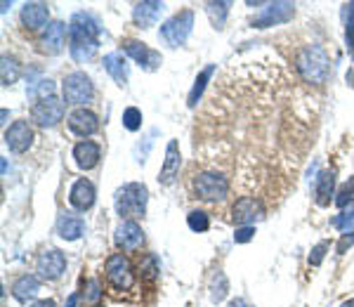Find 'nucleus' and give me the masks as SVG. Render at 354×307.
<instances>
[{
    "label": "nucleus",
    "mask_w": 354,
    "mask_h": 307,
    "mask_svg": "<svg viewBox=\"0 0 354 307\" xmlns=\"http://www.w3.org/2000/svg\"><path fill=\"white\" fill-rule=\"evenodd\" d=\"M262 62L243 69L232 66L215 88L208 109L196 123L194 149L213 168L232 170L243 178L245 163H253L250 187L262 178H293L302 156L310 149L312 113L310 100L302 97L274 66L265 76Z\"/></svg>",
    "instance_id": "f257e3e1"
},
{
    "label": "nucleus",
    "mask_w": 354,
    "mask_h": 307,
    "mask_svg": "<svg viewBox=\"0 0 354 307\" xmlns=\"http://www.w3.org/2000/svg\"><path fill=\"white\" fill-rule=\"evenodd\" d=\"M100 48V24L93 15L76 12L68 24V53L78 64L90 62Z\"/></svg>",
    "instance_id": "f03ea898"
},
{
    "label": "nucleus",
    "mask_w": 354,
    "mask_h": 307,
    "mask_svg": "<svg viewBox=\"0 0 354 307\" xmlns=\"http://www.w3.org/2000/svg\"><path fill=\"white\" fill-rule=\"evenodd\" d=\"M295 69L305 83L322 85L330 76V59L322 45H307L295 57Z\"/></svg>",
    "instance_id": "7ed1b4c3"
},
{
    "label": "nucleus",
    "mask_w": 354,
    "mask_h": 307,
    "mask_svg": "<svg viewBox=\"0 0 354 307\" xmlns=\"http://www.w3.org/2000/svg\"><path fill=\"white\" fill-rule=\"evenodd\" d=\"M230 189H232V182L220 170H201L192 180L194 196L201 198V201H210V203L225 201Z\"/></svg>",
    "instance_id": "20e7f679"
},
{
    "label": "nucleus",
    "mask_w": 354,
    "mask_h": 307,
    "mask_svg": "<svg viewBox=\"0 0 354 307\" xmlns=\"http://www.w3.org/2000/svg\"><path fill=\"white\" fill-rule=\"evenodd\" d=\"M147 201H149V192H147V187L140 185V182H128L121 189H116V196H113L116 213L121 215L123 220L142 218L147 210Z\"/></svg>",
    "instance_id": "39448f33"
},
{
    "label": "nucleus",
    "mask_w": 354,
    "mask_h": 307,
    "mask_svg": "<svg viewBox=\"0 0 354 307\" xmlns=\"http://www.w3.org/2000/svg\"><path fill=\"white\" fill-rule=\"evenodd\" d=\"M192 26H194V12L192 10H182V12H177L175 17H170V19L165 21L161 26V31H158V36H161V41L165 45H170V48H180V45H185L187 38H189Z\"/></svg>",
    "instance_id": "423d86ee"
},
{
    "label": "nucleus",
    "mask_w": 354,
    "mask_h": 307,
    "mask_svg": "<svg viewBox=\"0 0 354 307\" xmlns=\"http://www.w3.org/2000/svg\"><path fill=\"white\" fill-rule=\"evenodd\" d=\"M93 97H95V88L83 71H73L64 78V102L66 104L83 106V104H88V102H93Z\"/></svg>",
    "instance_id": "0eeeda50"
},
{
    "label": "nucleus",
    "mask_w": 354,
    "mask_h": 307,
    "mask_svg": "<svg viewBox=\"0 0 354 307\" xmlns=\"http://www.w3.org/2000/svg\"><path fill=\"white\" fill-rule=\"evenodd\" d=\"M106 279H109V283L116 291H130L133 288L135 283L133 267H130V260L123 253H113L106 260Z\"/></svg>",
    "instance_id": "6e6552de"
},
{
    "label": "nucleus",
    "mask_w": 354,
    "mask_h": 307,
    "mask_svg": "<svg viewBox=\"0 0 354 307\" xmlns=\"http://www.w3.org/2000/svg\"><path fill=\"white\" fill-rule=\"evenodd\" d=\"M265 213H267V208L260 196H241L234 203V210H232L236 227H253L258 220L265 218Z\"/></svg>",
    "instance_id": "1a4fd4ad"
},
{
    "label": "nucleus",
    "mask_w": 354,
    "mask_h": 307,
    "mask_svg": "<svg viewBox=\"0 0 354 307\" xmlns=\"http://www.w3.org/2000/svg\"><path fill=\"white\" fill-rule=\"evenodd\" d=\"M31 118L36 126L41 128H55L57 123L64 118V104L55 97H45V100H38L36 104L31 106Z\"/></svg>",
    "instance_id": "9d476101"
},
{
    "label": "nucleus",
    "mask_w": 354,
    "mask_h": 307,
    "mask_svg": "<svg viewBox=\"0 0 354 307\" xmlns=\"http://www.w3.org/2000/svg\"><path fill=\"white\" fill-rule=\"evenodd\" d=\"M295 5L293 3H267V8L253 19V26L255 28H267V26H277V24H283V21L293 19V12H295Z\"/></svg>",
    "instance_id": "9b49d317"
},
{
    "label": "nucleus",
    "mask_w": 354,
    "mask_h": 307,
    "mask_svg": "<svg viewBox=\"0 0 354 307\" xmlns=\"http://www.w3.org/2000/svg\"><path fill=\"white\" fill-rule=\"evenodd\" d=\"M64 270H66V258H64V253L57 251V248H48V251H43L38 255L36 272L43 279H48V281L59 279V277L64 275Z\"/></svg>",
    "instance_id": "f8f14e48"
},
{
    "label": "nucleus",
    "mask_w": 354,
    "mask_h": 307,
    "mask_svg": "<svg viewBox=\"0 0 354 307\" xmlns=\"http://www.w3.org/2000/svg\"><path fill=\"white\" fill-rule=\"evenodd\" d=\"M33 142V130L26 121H15L5 130V145L12 154H24Z\"/></svg>",
    "instance_id": "ddd939ff"
},
{
    "label": "nucleus",
    "mask_w": 354,
    "mask_h": 307,
    "mask_svg": "<svg viewBox=\"0 0 354 307\" xmlns=\"http://www.w3.org/2000/svg\"><path fill=\"white\" fill-rule=\"evenodd\" d=\"M123 53L128 57H133L137 64L147 71L158 69V64H161V55H158L156 50L147 48V45L140 41H123Z\"/></svg>",
    "instance_id": "4468645a"
},
{
    "label": "nucleus",
    "mask_w": 354,
    "mask_h": 307,
    "mask_svg": "<svg viewBox=\"0 0 354 307\" xmlns=\"http://www.w3.org/2000/svg\"><path fill=\"white\" fill-rule=\"evenodd\" d=\"M145 243V232L135 220H123L116 227V246L123 251H137V248Z\"/></svg>",
    "instance_id": "2eb2a0df"
},
{
    "label": "nucleus",
    "mask_w": 354,
    "mask_h": 307,
    "mask_svg": "<svg viewBox=\"0 0 354 307\" xmlns=\"http://www.w3.org/2000/svg\"><path fill=\"white\" fill-rule=\"evenodd\" d=\"M68 128H71V133L81 135V138H88V135H95L97 130H100V118L83 106V109L68 113Z\"/></svg>",
    "instance_id": "dca6fc26"
},
{
    "label": "nucleus",
    "mask_w": 354,
    "mask_h": 307,
    "mask_svg": "<svg viewBox=\"0 0 354 307\" xmlns=\"http://www.w3.org/2000/svg\"><path fill=\"white\" fill-rule=\"evenodd\" d=\"M95 185L90 180H76L73 182V187H71V192H68V201H71V206L76 208V210H88V208H93V203H95Z\"/></svg>",
    "instance_id": "f3484780"
},
{
    "label": "nucleus",
    "mask_w": 354,
    "mask_h": 307,
    "mask_svg": "<svg viewBox=\"0 0 354 307\" xmlns=\"http://www.w3.org/2000/svg\"><path fill=\"white\" fill-rule=\"evenodd\" d=\"M163 3L156 0H145V3H137L133 8V19L140 28H151L158 21V17L163 15Z\"/></svg>",
    "instance_id": "a211bd4d"
},
{
    "label": "nucleus",
    "mask_w": 354,
    "mask_h": 307,
    "mask_svg": "<svg viewBox=\"0 0 354 307\" xmlns=\"http://www.w3.org/2000/svg\"><path fill=\"white\" fill-rule=\"evenodd\" d=\"M180 147H177L175 140L168 142V149H165V161H163V168L158 173V182L161 185H173L180 175Z\"/></svg>",
    "instance_id": "6ab92c4d"
},
{
    "label": "nucleus",
    "mask_w": 354,
    "mask_h": 307,
    "mask_svg": "<svg viewBox=\"0 0 354 307\" xmlns=\"http://www.w3.org/2000/svg\"><path fill=\"white\" fill-rule=\"evenodd\" d=\"M41 43H43V53L59 55L62 50H64V45H66V26L62 24V21H53V24L45 28Z\"/></svg>",
    "instance_id": "aec40b11"
},
{
    "label": "nucleus",
    "mask_w": 354,
    "mask_h": 307,
    "mask_svg": "<svg viewBox=\"0 0 354 307\" xmlns=\"http://www.w3.org/2000/svg\"><path fill=\"white\" fill-rule=\"evenodd\" d=\"M73 158H76V166L81 170H93L100 163V145L90 140H83L73 147Z\"/></svg>",
    "instance_id": "412c9836"
},
{
    "label": "nucleus",
    "mask_w": 354,
    "mask_h": 307,
    "mask_svg": "<svg viewBox=\"0 0 354 307\" xmlns=\"http://www.w3.org/2000/svg\"><path fill=\"white\" fill-rule=\"evenodd\" d=\"M85 232V223L81 215L73 213H62L59 220H57V234H59L64 241H76Z\"/></svg>",
    "instance_id": "4be33fe9"
},
{
    "label": "nucleus",
    "mask_w": 354,
    "mask_h": 307,
    "mask_svg": "<svg viewBox=\"0 0 354 307\" xmlns=\"http://www.w3.org/2000/svg\"><path fill=\"white\" fill-rule=\"evenodd\" d=\"M48 17H50V10L45 3H26L24 8H21V21H24V26L31 28V31L48 24Z\"/></svg>",
    "instance_id": "5701e85b"
},
{
    "label": "nucleus",
    "mask_w": 354,
    "mask_h": 307,
    "mask_svg": "<svg viewBox=\"0 0 354 307\" xmlns=\"http://www.w3.org/2000/svg\"><path fill=\"white\" fill-rule=\"evenodd\" d=\"M333 192H335V170H322L317 178V187H314V196H317L319 206H328Z\"/></svg>",
    "instance_id": "b1692460"
},
{
    "label": "nucleus",
    "mask_w": 354,
    "mask_h": 307,
    "mask_svg": "<svg viewBox=\"0 0 354 307\" xmlns=\"http://www.w3.org/2000/svg\"><path fill=\"white\" fill-rule=\"evenodd\" d=\"M38 291H41V281H38V277H33V275L19 277V279L12 283V295L17 300H21V303L36 298Z\"/></svg>",
    "instance_id": "393cba45"
},
{
    "label": "nucleus",
    "mask_w": 354,
    "mask_h": 307,
    "mask_svg": "<svg viewBox=\"0 0 354 307\" xmlns=\"http://www.w3.org/2000/svg\"><path fill=\"white\" fill-rule=\"evenodd\" d=\"M104 69L118 85H128V62L121 53H109L104 57Z\"/></svg>",
    "instance_id": "a878e982"
},
{
    "label": "nucleus",
    "mask_w": 354,
    "mask_h": 307,
    "mask_svg": "<svg viewBox=\"0 0 354 307\" xmlns=\"http://www.w3.org/2000/svg\"><path fill=\"white\" fill-rule=\"evenodd\" d=\"M213 73H215V64H208V66H205V69L196 76V81H194V85H192L189 100H187V104H189L192 109L198 104V100H201V95H203L205 85H208V81H210V78H213Z\"/></svg>",
    "instance_id": "bb28decb"
},
{
    "label": "nucleus",
    "mask_w": 354,
    "mask_h": 307,
    "mask_svg": "<svg viewBox=\"0 0 354 307\" xmlns=\"http://www.w3.org/2000/svg\"><path fill=\"white\" fill-rule=\"evenodd\" d=\"M230 3H205V12H208L210 21H213L215 28H225L227 15H230Z\"/></svg>",
    "instance_id": "cd10ccee"
},
{
    "label": "nucleus",
    "mask_w": 354,
    "mask_h": 307,
    "mask_svg": "<svg viewBox=\"0 0 354 307\" xmlns=\"http://www.w3.org/2000/svg\"><path fill=\"white\" fill-rule=\"evenodd\" d=\"M330 225H333L335 230H340L342 234H354V206L345 208L340 215H335V218L330 220Z\"/></svg>",
    "instance_id": "c85d7f7f"
},
{
    "label": "nucleus",
    "mask_w": 354,
    "mask_h": 307,
    "mask_svg": "<svg viewBox=\"0 0 354 307\" xmlns=\"http://www.w3.org/2000/svg\"><path fill=\"white\" fill-rule=\"evenodd\" d=\"M342 17H345V41H347V50L354 57V3L345 5L342 10Z\"/></svg>",
    "instance_id": "c756f323"
},
{
    "label": "nucleus",
    "mask_w": 354,
    "mask_h": 307,
    "mask_svg": "<svg viewBox=\"0 0 354 307\" xmlns=\"http://www.w3.org/2000/svg\"><path fill=\"white\" fill-rule=\"evenodd\" d=\"M26 93L31 95V97H38V100L53 97V93H55V83L50 81V78H41V81H36L33 85H28Z\"/></svg>",
    "instance_id": "7c9ffc66"
},
{
    "label": "nucleus",
    "mask_w": 354,
    "mask_h": 307,
    "mask_svg": "<svg viewBox=\"0 0 354 307\" xmlns=\"http://www.w3.org/2000/svg\"><path fill=\"white\" fill-rule=\"evenodd\" d=\"M227 288H230L227 277L222 275V272H218L213 283H210V300H213V303H222V300H225V295H227Z\"/></svg>",
    "instance_id": "2f4dec72"
},
{
    "label": "nucleus",
    "mask_w": 354,
    "mask_h": 307,
    "mask_svg": "<svg viewBox=\"0 0 354 307\" xmlns=\"http://www.w3.org/2000/svg\"><path fill=\"white\" fill-rule=\"evenodd\" d=\"M19 78V64L12 57H3V85H12Z\"/></svg>",
    "instance_id": "473e14b6"
},
{
    "label": "nucleus",
    "mask_w": 354,
    "mask_h": 307,
    "mask_svg": "<svg viewBox=\"0 0 354 307\" xmlns=\"http://www.w3.org/2000/svg\"><path fill=\"white\" fill-rule=\"evenodd\" d=\"M187 225H189L192 232H198V234H201V232H205L210 227V220L203 210H194V213H189V218H187Z\"/></svg>",
    "instance_id": "72a5a7b5"
},
{
    "label": "nucleus",
    "mask_w": 354,
    "mask_h": 307,
    "mask_svg": "<svg viewBox=\"0 0 354 307\" xmlns=\"http://www.w3.org/2000/svg\"><path fill=\"white\" fill-rule=\"evenodd\" d=\"M352 201H354V178H350V180L345 182V185L340 187L338 196H335V206L347 208Z\"/></svg>",
    "instance_id": "f704fd0d"
},
{
    "label": "nucleus",
    "mask_w": 354,
    "mask_h": 307,
    "mask_svg": "<svg viewBox=\"0 0 354 307\" xmlns=\"http://www.w3.org/2000/svg\"><path fill=\"white\" fill-rule=\"evenodd\" d=\"M123 126L128 130H140L142 128V111L137 106H128L123 111Z\"/></svg>",
    "instance_id": "c9c22d12"
},
{
    "label": "nucleus",
    "mask_w": 354,
    "mask_h": 307,
    "mask_svg": "<svg viewBox=\"0 0 354 307\" xmlns=\"http://www.w3.org/2000/svg\"><path fill=\"white\" fill-rule=\"evenodd\" d=\"M328 241H322V243H317V246L312 248V255H310V265L312 267H319L322 265V260H324V255H326L328 251Z\"/></svg>",
    "instance_id": "e433bc0d"
},
{
    "label": "nucleus",
    "mask_w": 354,
    "mask_h": 307,
    "mask_svg": "<svg viewBox=\"0 0 354 307\" xmlns=\"http://www.w3.org/2000/svg\"><path fill=\"white\" fill-rule=\"evenodd\" d=\"M253 236H255V227H236V232H234V241L236 243H245Z\"/></svg>",
    "instance_id": "4c0bfd02"
},
{
    "label": "nucleus",
    "mask_w": 354,
    "mask_h": 307,
    "mask_svg": "<svg viewBox=\"0 0 354 307\" xmlns=\"http://www.w3.org/2000/svg\"><path fill=\"white\" fill-rule=\"evenodd\" d=\"M88 298L90 300H93V303H95V300H100V281H88Z\"/></svg>",
    "instance_id": "58836bf2"
},
{
    "label": "nucleus",
    "mask_w": 354,
    "mask_h": 307,
    "mask_svg": "<svg viewBox=\"0 0 354 307\" xmlns=\"http://www.w3.org/2000/svg\"><path fill=\"white\" fill-rule=\"evenodd\" d=\"M142 272H147V277H149V279L156 277V265H153V258H147V265H142Z\"/></svg>",
    "instance_id": "ea45409f"
},
{
    "label": "nucleus",
    "mask_w": 354,
    "mask_h": 307,
    "mask_svg": "<svg viewBox=\"0 0 354 307\" xmlns=\"http://www.w3.org/2000/svg\"><path fill=\"white\" fill-rule=\"evenodd\" d=\"M31 307H55V300H38V303H33Z\"/></svg>",
    "instance_id": "a19ab883"
},
{
    "label": "nucleus",
    "mask_w": 354,
    "mask_h": 307,
    "mask_svg": "<svg viewBox=\"0 0 354 307\" xmlns=\"http://www.w3.org/2000/svg\"><path fill=\"white\" fill-rule=\"evenodd\" d=\"M230 307H245V303H243L241 298H236V300H232V303H230Z\"/></svg>",
    "instance_id": "79ce46f5"
},
{
    "label": "nucleus",
    "mask_w": 354,
    "mask_h": 307,
    "mask_svg": "<svg viewBox=\"0 0 354 307\" xmlns=\"http://www.w3.org/2000/svg\"><path fill=\"white\" fill-rule=\"evenodd\" d=\"M66 307H76V295H71V298H68V305Z\"/></svg>",
    "instance_id": "37998d69"
},
{
    "label": "nucleus",
    "mask_w": 354,
    "mask_h": 307,
    "mask_svg": "<svg viewBox=\"0 0 354 307\" xmlns=\"http://www.w3.org/2000/svg\"><path fill=\"white\" fill-rule=\"evenodd\" d=\"M340 307H354V298H352V300H347V303H342Z\"/></svg>",
    "instance_id": "c03bdc74"
}]
</instances>
